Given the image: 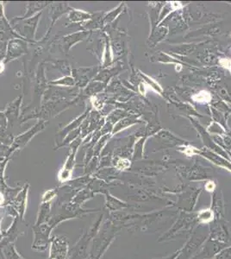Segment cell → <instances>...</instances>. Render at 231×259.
<instances>
[{
    "mask_svg": "<svg viewBox=\"0 0 231 259\" xmlns=\"http://www.w3.org/2000/svg\"><path fill=\"white\" fill-rule=\"evenodd\" d=\"M130 164L131 163L126 159H120L117 162V168L119 169H127L128 167H130Z\"/></svg>",
    "mask_w": 231,
    "mask_h": 259,
    "instance_id": "2",
    "label": "cell"
},
{
    "mask_svg": "<svg viewBox=\"0 0 231 259\" xmlns=\"http://www.w3.org/2000/svg\"><path fill=\"white\" fill-rule=\"evenodd\" d=\"M193 100H195L196 102H200V103L210 102V100H211V95L207 91H201L199 93L193 95Z\"/></svg>",
    "mask_w": 231,
    "mask_h": 259,
    "instance_id": "1",
    "label": "cell"
},
{
    "mask_svg": "<svg viewBox=\"0 0 231 259\" xmlns=\"http://www.w3.org/2000/svg\"><path fill=\"white\" fill-rule=\"evenodd\" d=\"M221 65L224 67V69L231 70V59L224 58L221 59L219 61Z\"/></svg>",
    "mask_w": 231,
    "mask_h": 259,
    "instance_id": "3",
    "label": "cell"
},
{
    "mask_svg": "<svg viewBox=\"0 0 231 259\" xmlns=\"http://www.w3.org/2000/svg\"><path fill=\"white\" fill-rule=\"evenodd\" d=\"M186 154L188 155H192L193 154V148H191V147H188V148L186 149Z\"/></svg>",
    "mask_w": 231,
    "mask_h": 259,
    "instance_id": "4",
    "label": "cell"
},
{
    "mask_svg": "<svg viewBox=\"0 0 231 259\" xmlns=\"http://www.w3.org/2000/svg\"><path fill=\"white\" fill-rule=\"evenodd\" d=\"M3 200H4V199H3V195H2V194H1V193H0V205H1V204L3 203Z\"/></svg>",
    "mask_w": 231,
    "mask_h": 259,
    "instance_id": "5",
    "label": "cell"
}]
</instances>
